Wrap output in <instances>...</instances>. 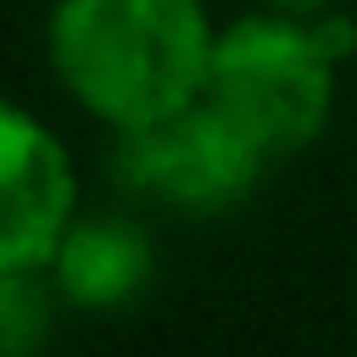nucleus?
I'll return each instance as SVG.
<instances>
[{
	"instance_id": "1",
	"label": "nucleus",
	"mask_w": 357,
	"mask_h": 357,
	"mask_svg": "<svg viewBox=\"0 0 357 357\" xmlns=\"http://www.w3.org/2000/svg\"><path fill=\"white\" fill-rule=\"evenodd\" d=\"M212 39L201 0H56L45 17L56 84L112 134L190 106L206 89Z\"/></svg>"
},
{
	"instance_id": "2",
	"label": "nucleus",
	"mask_w": 357,
	"mask_h": 357,
	"mask_svg": "<svg viewBox=\"0 0 357 357\" xmlns=\"http://www.w3.org/2000/svg\"><path fill=\"white\" fill-rule=\"evenodd\" d=\"M335 78L340 67L318 50L307 17H284L262 6L218 28L201 95L218 100L279 162L324 139L335 117Z\"/></svg>"
},
{
	"instance_id": "3",
	"label": "nucleus",
	"mask_w": 357,
	"mask_h": 357,
	"mask_svg": "<svg viewBox=\"0 0 357 357\" xmlns=\"http://www.w3.org/2000/svg\"><path fill=\"white\" fill-rule=\"evenodd\" d=\"M273 156L206 95L190 106L112 134V173L134 201L184 218H223L245 206Z\"/></svg>"
},
{
	"instance_id": "4",
	"label": "nucleus",
	"mask_w": 357,
	"mask_h": 357,
	"mask_svg": "<svg viewBox=\"0 0 357 357\" xmlns=\"http://www.w3.org/2000/svg\"><path fill=\"white\" fill-rule=\"evenodd\" d=\"M73 218L78 173L67 145L28 106L0 95V273L45 268Z\"/></svg>"
},
{
	"instance_id": "5",
	"label": "nucleus",
	"mask_w": 357,
	"mask_h": 357,
	"mask_svg": "<svg viewBox=\"0 0 357 357\" xmlns=\"http://www.w3.org/2000/svg\"><path fill=\"white\" fill-rule=\"evenodd\" d=\"M45 273L73 312H128L156 279V240L128 212H78Z\"/></svg>"
},
{
	"instance_id": "6",
	"label": "nucleus",
	"mask_w": 357,
	"mask_h": 357,
	"mask_svg": "<svg viewBox=\"0 0 357 357\" xmlns=\"http://www.w3.org/2000/svg\"><path fill=\"white\" fill-rule=\"evenodd\" d=\"M56 284L45 268L0 273V357H45L56 335Z\"/></svg>"
},
{
	"instance_id": "7",
	"label": "nucleus",
	"mask_w": 357,
	"mask_h": 357,
	"mask_svg": "<svg viewBox=\"0 0 357 357\" xmlns=\"http://www.w3.org/2000/svg\"><path fill=\"white\" fill-rule=\"evenodd\" d=\"M307 28H312L318 50H324L335 67H346V61L357 56V17L346 11V0H340V6H324V11H312V17H307Z\"/></svg>"
},
{
	"instance_id": "8",
	"label": "nucleus",
	"mask_w": 357,
	"mask_h": 357,
	"mask_svg": "<svg viewBox=\"0 0 357 357\" xmlns=\"http://www.w3.org/2000/svg\"><path fill=\"white\" fill-rule=\"evenodd\" d=\"M268 11H284V17H312V11H324V6H340V0H262Z\"/></svg>"
}]
</instances>
